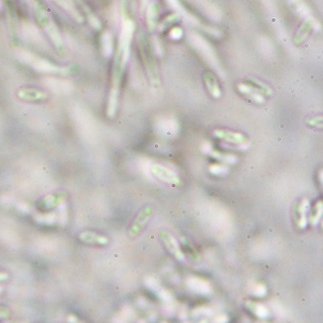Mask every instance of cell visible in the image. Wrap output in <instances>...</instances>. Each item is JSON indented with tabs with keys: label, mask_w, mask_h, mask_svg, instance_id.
Instances as JSON below:
<instances>
[{
	"label": "cell",
	"mask_w": 323,
	"mask_h": 323,
	"mask_svg": "<svg viewBox=\"0 0 323 323\" xmlns=\"http://www.w3.org/2000/svg\"><path fill=\"white\" fill-rule=\"evenodd\" d=\"M209 170L215 175H222L225 174L228 171V168L223 164H213L209 167Z\"/></svg>",
	"instance_id": "23"
},
{
	"label": "cell",
	"mask_w": 323,
	"mask_h": 323,
	"mask_svg": "<svg viewBox=\"0 0 323 323\" xmlns=\"http://www.w3.org/2000/svg\"><path fill=\"white\" fill-rule=\"evenodd\" d=\"M17 95L20 99L28 102H43L49 98L47 92L32 87L20 88L17 91Z\"/></svg>",
	"instance_id": "9"
},
{
	"label": "cell",
	"mask_w": 323,
	"mask_h": 323,
	"mask_svg": "<svg viewBox=\"0 0 323 323\" xmlns=\"http://www.w3.org/2000/svg\"><path fill=\"white\" fill-rule=\"evenodd\" d=\"M143 60L145 66L147 68L148 74L150 76V80L154 85L160 84V78H159V72H158V66L153 55L152 48L149 46L145 50H143Z\"/></svg>",
	"instance_id": "6"
},
{
	"label": "cell",
	"mask_w": 323,
	"mask_h": 323,
	"mask_svg": "<svg viewBox=\"0 0 323 323\" xmlns=\"http://www.w3.org/2000/svg\"><path fill=\"white\" fill-rule=\"evenodd\" d=\"M2 289H3V288H2V286H0V293H1V291H2Z\"/></svg>",
	"instance_id": "27"
},
{
	"label": "cell",
	"mask_w": 323,
	"mask_h": 323,
	"mask_svg": "<svg viewBox=\"0 0 323 323\" xmlns=\"http://www.w3.org/2000/svg\"><path fill=\"white\" fill-rule=\"evenodd\" d=\"M79 240L82 242L88 243V244H99V245H104L109 243V239L105 236L99 235L95 232H90V231H84L81 232V234L78 236Z\"/></svg>",
	"instance_id": "13"
},
{
	"label": "cell",
	"mask_w": 323,
	"mask_h": 323,
	"mask_svg": "<svg viewBox=\"0 0 323 323\" xmlns=\"http://www.w3.org/2000/svg\"><path fill=\"white\" fill-rule=\"evenodd\" d=\"M307 206H308V202L306 200H303L295 208V217H296L295 223L301 229H303L307 226V222H308V221H307Z\"/></svg>",
	"instance_id": "15"
},
{
	"label": "cell",
	"mask_w": 323,
	"mask_h": 323,
	"mask_svg": "<svg viewBox=\"0 0 323 323\" xmlns=\"http://www.w3.org/2000/svg\"><path fill=\"white\" fill-rule=\"evenodd\" d=\"M7 280H9V275L5 272H0V283L6 282Z\"/></svg>",
	"instance_id": "26"
},
{
	"label": "cell",
	"mask_w": 323,
	"mask_h": 323,
	"mask_svg": "<svg viewBox=\"0 0 323 323\" xmlns=\"http://www.w3.org/2000/svg\"><path fill=\"white\" fill-rule=\"evenodd\" d=\"M248 308L259 318H267L268 317V310L262 304H256L253 302H248Z\"/></svg>",
	"instance_id": "20"
},
{
	"label": "cell",
	"mask_w": 323,
	"mask_h": 323,
	"mask_svg": "<svg viewBox=\"0 0 323 323\" xmlns=\"http://www.w3.org/2000/svg\"><path fill=\"white\" fill-rule=\"evenodd\" d=\"M160 237H161L163 245L173 256H175L180 261L184 260L185 256H184V253L182 252V250L181 249L180 243L170 232H168L166 230H162L160 233Z\"/></svg>",
	"instance_id": "5"
},
{
	"label": "cell",
	"mask_w": 323,
	"mask_h": 323,
	"mask_svg": "<svg viewBox=\"0 0 323 323\" xmlns=\"http://www.w3.org/2000/svg\"><path fill=\"white\" fill-rule=\"evenodd\" d=\"M36 20L40 26L46 31L49 38L55 45V47L60 51L62 52L64 50V44L62 37L58 29L56 23L53 21L51 17L47 14V12L42 7H36L35 9Z\"/></svg>",
	"instance_id": "3"
},
{
	"label": "cell",
	"mask_w": 323,
	"mask_h": 323,
	"mask_svg": "<svg viewBox=\"0 0 323 323\" xmlns=\"http://www.w3.org/2000/svg\"><path fill=\"white\" fill-rule=\"evenodd\" d=\"M134 25L131 21H126L123 24V28L121 34L119 49L115 60L114 71H113V81L112 87L110 90L109 101L107 106V116L109 118H113L116 115L119 101V93H120V84L121 76L126 65V62L129 58V50H130V42L133 35Z\"/></svg>",
	"instance_id": "1"
},
{
	"label": "cell",
	"mask_w": 323,
	"mask_h": 323,
	"mask_svg": "<svg viewBox=\"0 0 323 323\" xmlns=\"http://www.w3.org/2000/svg\"><path fill=\"white\" fill-rule=\"evenodd\" d=\"M214 136L216 138L222 139L223 141H226L231 144H237L240 145L244 143L245 137L242 135V133L239 132H233L229 130H223V129H217L214 131Z\"/></svg>",
	"instance_id": "11"
},
{
	"label": "cell",
	"mask_w": 323,
	"mask_h": 323,
	"mask_svg": "<svg viewBox=\"0 0 323 323\" xmlns=\"http://www.w3.org/2000/svg\"><path fill=\"white\" fill-rule=\"evenodd\" d=\"M204 81L206 86L211 93V95L215 98H219L222 95V91L220 88L219 81L217 80L215 74L212 71H206L204 73Z\"/></svg>",
	"instance_id": "14"
},
{
	"label": "cell",
	"mask_w": 323,
	"mask_h": 323,
	"mask_svg": "<svg viewBox=\"0 0 323 323\" xmlns=\"http://www.w3.org/2000/svg\"><path fill=\"white\" fill-rule=\"evenodd\" d=\"M182 29L179 27H175L171 32V37H173L174 39H179L182 36Z\"/></svg>",
	"instance_id": "25"
},
{
	"label": "cell",
	"mask_w": 323,
	"mask_h": 323,
	"mask_svg": "<svg viewBox=\"0 0 323 323\" xmlns=\"http://www.w3.org/2000/svg\"><path fill=\"white\" fill-rule=\"evenodd\" d=\"M148 25L151 28H154L156 26V21L159 15V6L157 3H152L148 9Z\"/></svg>",
	"instance_id": "18"
},
{
	"label": "cell",
	"mask_w": 323,
	"mask_h": 323,
	"mask_svg": "<svg viewBox=\"0 0 323 323\" xmlns=\"http://www.w3.org/2000/svg\"><path fill=\"white\" fill-rule=\"evenodd\" d=\"M66 200V194L63 192L51 193L43 197L37 204V207L41 210H53L61 206Z\"/></svg>",
	"instance_id": "8"
},
{
	"label": "cell",
	"mask_w": 323,
	"mask_h": 323,
	"mask_svg": "<svg viewBox=\"0 0 323 323\" xmlns=\"http://www.w3.org/2000/svg\"><path fill=\"white\" fill-rule=\"evenodd\" d=\"M151 172L156 178H158L159 180L166 183H170V184L180 183V178L178 177V175L166 166H163L161 164H154L151 168Z\"/></svg>",
	"instance_id": "7"
},
{
	"label": "cell",
	"mask_w": 323,
	"mask_h": 323,
	"mask_svg": "<svg viewBox=\"0 0 323 323\" xmlns=\"http://www.w3.org/2000/svg\"><path fill=\"white\" fill-rule=\"evenodd\" d=\"M58 216L55 213H47L38 215L35 217V222L39 224H45V225H52L55 222H57Z\"/></svg>",
	"instance_id": "17"
},
{
	"label": "cell",
	"mask_w": 323,
	"mask_h": 323,
	"mask_svg": "<svg viewBox=\"0 0 323 323\" xmlns=\"http://www.w3.org/2000/svg\"><path fill=\"white\" fill-rule=\"evenodd\" d=\"M213 158L219 160L220 162H223V163H229V164H233L237 162V158L233 155H225V154H222L220 152H213L212 153Z\"/></svg>",
	"instance_id": "21"
},
{
	"label": "cell",
	"mask_w": 323,
	"mask_h": 323,
	"mask_svg": "<svg viewBox=\"0 0 323 323\" xmlns=\"http://www.w3.org/2000/svg\"><path fill=\"white\" fill-rule=\"evenodd\" d=\"M153 216V208L151 206H146L144 207L139 214L137 215V217L135 218V220L133 221L129 230H128V234L130 238H135L136 236H138L142 230L146 227V225L148 224L150 219Z\"/></svg>",
	"instance_id": "4"
},
{
	"label": "cell",
	"mask_w": 323,
	"mask_h": 323,
	"mask_svg": "<svg viewBox=\"0 0 323 323\" xmlns=\"http://www.w3.org/2000/svg\"><path fill=\"white\" fill-rule=\"evenodd\" d=\"M101 48L102 53L105 57L112 55L113 51V38L109 32H105L101 37Z\"/></svg>",
	"instance_id": "16"
},
{
	"label": "cell",
	"mask_w": 323,
	"mask_h": 323,
	"mask_svg": "<svg viewBox=\"0 0 323 323\" xmlns=\"http://www.w3.org/2000/svg\"><path fill=\"white\" fill-rule=\"evenodd\" d=\"M316 25V20L314 17H309L307 18L304 22L302 23V25L299 27V29L297 30V32L294 35V43L296 45H300L312 32V30L314 29Z\"/></svg>",
	"instance_id": "10"
},
{
	"label": "cell",
	"mask_w": 323,
	"mask_h": 323,
	"mask_svg": "<svg viewBox=\"0 0 323 323\" xmlns=\"http://www.w3.org/2000/svg\"><path fill=\"white\" fill-rule=\"evenodd\" d=\"M307 123L311 126L323 127V117H314L307 120Z\"/></svg>",
	"instance_id": "24"
},
{
	"label": "cell",
	"mask_w": 323,
	"mask_h": 323,
	"mask_svg": "<svg viewBox=\"0 0 323 323\" xmlns=\"http://www.w3.org/2000/svg\"><path fill=\"white\" fill-rule=\"evenodd\" d=\"M323 216V202L320 201L315 207V213L311 216V223L316 225Z\"/></svg>",
	"instance_id": "22"
},
{
	"label": "cell",
	"mask_w": 323,
	"mask_h": 323,
	"mask_svg": "<svg viewBox=\"0 0 323 323\" xmlns=\"http://www.w3.org/2000/svg\"><path fill=\"white\" fill-rule=\"evenodd\" d=\"M17 57L22 61L24 63L30 65L36 71L46 73V74H54V75H68L72 72L71 67H61L54 64L53 62L38 57L28 51L19 50L17 52Z\"/></svg>",
	"instance_id": "2"
},
{
	"label": "cell",
	"mask_w": 323,
	"mask_h": 323,
	"mask_svg": "<svg viewBox=\"0 0 323 323\" xmlns=\"http://www.w3.org/2000/svg\"><path fill=\"white\" fill-rule=\"evenodd\" d=\"M238 90L242 93L243 95L247 96L249 99L256 103H264L265 102V97L264 95L252 84H247V83H239L238 84Z\"/></svg>",
	"instance_id": "12"
},
{
	"label": "cell",
	"mask_w": 323,
	"mask_h": 323,
	"mask_svg": "<svg viewBox=\"0 0 323 323\" xmlns=\"http://www.w3.org/2000/svg\"><path fill=\"white\" fill-rule=\"evenodd\" d=\"M248 81L250 82V84H252L253 86H255L263 95H272L273 94V90L272 88L266 84L265 82L260 81V80H257L255 78H249L248 79Z\"/></svg>",
	"instance_id": "19"
}]
</instances>
